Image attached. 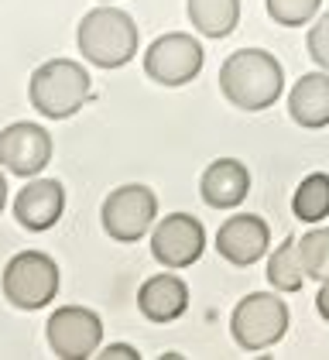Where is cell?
<instances>
[{
    "label": "cell",
    "instance_id": "9c48e42d",
    "mask_svg": "<svg viewBox=\"0 0 329 360\" xmlns=\"http://www.w3.org/2000/svg\"><path fill=\"white\" fill-rule=\"evenodd\" d=\"M202 250H206V226L189 213H168L151 230V257L162 268L182 271L202 257Z\"/></svg>",
    "mask_w": 329,
    "mask_h": 360
},
{
    "label": "cell",
    "instance_id": "9a60e30c",
    "mask_svg": "<svg viewBox=\"0 0 329 360\" xmlns=\"http://www.w3.org/2000/svg\"><path fill=\"white\" fill-rule=\"evenodd\" d=\"M288 113L292 120L305 131H319L329 124V76L323 72H309L288 93Z\"/></svg>",
    "mask_w": 329,
    "mask_h": 360
},
{
    "label": "cell",
    "instance_id": "8fae6325",
    "mask_svg": "<svg viewBox=\"0 0 329 360\" xmlns=\"http://www.w3.org/2000/svg\"><path fill=\"white\" fill-rule=\"evenodd\" d=\"M271 248V226L254 217V213H240V217H226L217 230V254L233 264V268H250L257 264Z\"/></svg>",
    "mask_w": 329,
    "mask_h": 360
},
{
    "label": "cell",
    "instance_id": "e0dca14e",
    "mask_svg": "<svg viewBox=\"0 0 329 360\" xmlns=\"http://www.w3.org/2000/svg\"><path fill=\"white\" fill-rule=\"evenodd\" d=\"M268 281H271L274 292H285V295H292V292H302V285H305V264H302V254H299V240L295 237H285L278 248H274L271 261H268Z\"/></svg>",
    "mask_w": 329,
    "mask_h": 360
},
{
    "label": "cell",
    "instance_id": "ac0fdd59",
    "mask_svg": "<svg viewBox=\"0 0 329 360\" xmlns=\"http://www.w3.org/2000/svg\"><path fill=\"white\" fill-rule=\"evenodd\" d=\"M292 213L302 223H319L329 217V175L326 172H312L299 182V189L292 195Z\"/></svg>",
    "mask_w": 329,
    "mask_h": 360
},
{
    "label": "cell",
    "instance_id": "8992f818",
    "mask_svg": "<svg viewBox=\"0 0 329 360\" xmlns=\"http://www.w3.org/2000/svg\"><path fill=\"white\" fill-rule=\"evenodd\" d=\"M155 220H158V195L141 182L117 186L100 206V223L117 244H137L155 230Z\"/></svg>",
    "mask_w": 329,
    "mask_h": 360
},
{
    "label": "cell",
    "instance_id": "52a82bcc",
    "mask_svg": "<svg viewBox=\"0 0 329 360\" xmlns=\"http://www.w3.org/2000/svg\"><path fill=\"white\" fill-rule=\"evenodd\" d=\"M202 62H206V52L202 45L186 34V31H168L162 38H155L144 52V72L148 79L158 86H186L192 83L199 72H202Z\"/></svg>",
    "mask_w": 329,
    "mask_h": 360
},
{
    "label": "cell",
    "instance_id": "44dd1931",
    "mask_svg": "<svg viewBox=\"0 0 329 360\" xmlns=\"http://www.w3.org/2000/svg\"><path fill=\"white\" fill-rule=\"evenodd\" d=\"M305 49H309L312 62L329 72V11L309 28V34H305Z\"/></svg>",
    "mask_w": 329,
    "mask_h": 360
},
{
    "label": "cell",
    "instance_id": "6da1fadb",
    "mask_svg": "<svg viewBox=\"0 0 329 360\" xmlns=\"http://www.w3.org/2000/svg\"><path fill=\"white\" fill-rule=\"evenodd\" d=\"M219 93L237 110L261 113L285 93V69L264 49H240L219 65Z\"/></svg>",
    "mask_w": 329,
    "mask_h": 360
},
{
    "label": "cell",
    "instance_id": "5bb4252c",
    "mask_svg": "<svg viewBox=\"0 0 329 360\" xmlns=\"http://www.w3.org/2000/svg\"><path fill=\"white\" fill-rule=\"evenodd\" d=\"M199 195L209 210H237L250 195V172L237 158H217L199 179Z\"/></svg>",
    "mask_w": 329,
    "mask_h": 360
},
{
    "label": "cell",
    "instance_id": "2e32d148",
    "mask_svg": "<svg viewBox=\"0 0 329 360\" xmlns=\"http://www.w3.org/2000/svg\"><path fill=\"white\" fill-rule=\"evenodd\" d=\"M186 14L202 38H226L240 25V0H186Z\"/></svg>",
    "mask_w": 329,
    "mask_h": 360
},
{
    "label": "cell",
    "instance_id": "d6986e66",
    "mask_svg": "<svg viewBox=\"0 0 329 360\" xmlns=\"http://www.w3.org/2000/svg\"><path fill=\"white\" fill-rule=\"evenodd\" d=\"M299 254L305 264V275L316 281L329 278V226L323 230H309L305 237H299Z\"/></svg>",
    "mask_w": 329,
    "mask_h": 360
},
{
    "label": "cell",
    "instance_id": "d4e9b609",
    "mask_svg": "<svg viewBox=\"0 0 329 360\" xmlns=\"http://www.w3.org/2000/svg\"><path fill=\"white\" fill-rule=\"evenodd\" d=\"M100 4H113V0H100Z\"/></svg>",
    "mask_w": 329,
    "mask_h": 360
},
{
    "label": "cell",
    "instance_id": "3957f363",
    "mask_svg": "<svg viewBox=\"0 0 329 360\" xmlns=\"http://www.w3.org/2000/svg\"><path fill=\"white\" fill-rule=\"evenodd\" d=\"M89 72L72 58H49L27 79V100L45 120H69L89 100Z\"/></svg>",
    "mask_w": 329,
    "mask_h": 360
},
{
    "label": "cell",
    "instance_id": "277c9868",
    "mask_svg": "<svg viewBox=\"0 0 329 360\" xmlns=\"http://www.w3.org/2000/svg\"><path fill=\"white\" fill-rule=\"evenodd\" d=\"M0 292L14 309L38 312L58 295V264L41 250H21L4 264Z\"/></svg>",
    "mask_w": 329,
    "mask_h": 360
},
{
    "label": "cell",
    "instance_id": "30bf717a",
    "mask_svg": "<svg viewBox=\"0 0 329 360\" xmlns=\"http://www.w3.org/2000/svg\"><path fill=\"white\" fill-rule=\"evenodd\" d=\"M52 134L41 124L18 120L0 131V165L18 179H34L52 162Z\"/></svg>",
    "mask_w": 329,
    "mask_h": 360
},
{
    "label": "cell",
    "instance_id": "7c38bea8",
    "mask_svg": "<svg viewBox=\"0 0 329 360\" xmlns=\"http://www.w3.org/2000/svg\"><path fill=\"white\" fill-rule=\"evenodd\" d=\"M65 213V189L55 179H31L21 193L14 195V220L27 233H45Z\"/></svg>",
    "mask_w": 329,
    "mask_h": 360
},
{
    "label": "cell",
    "instance_id": "7402d4cb",
    "mask_svg": "<svg viewBox=\"0 0 329 360\" xmlns=\"http://www.w3.org/2000/svg\"><path fill=\"white\" fill-rule=\"evenodd\" d=\"M96 357L100 360H137L141 354H137V347H131V343H107Z\"/></svg>",
    "mask_w": 329,
    "mask_h": 360
},
{
    "label": "cell",
    "instance_id": "603a6c76",
    "mask_svg": "<svg viewBox=\"0 0 329 360\" xmlns=\"http://www.w3.org/2000/svg\"><path fill=\"white\" fill-rule=\"evenodd\" d=\"M316 309H319V316L329 323V278L323 281V288H319V295H316Z\"/></svg>",
    "mask_w": 329,
    "mask_h": 360
},
{
    "label": "cell",
    "instance_id": "7a4b0ae2",
    "mask_svg": "<svg viewBox=\"0 0 329 360\" xmlns=\"http://www.w3.org/2000/svg\"><path fill=\"white\" fill-rule=\"evenodd\" d=\"M137 45H141V34H137L134 18L110 4H100L89 14H82L76 28V49L96 69H124L137 56Z\"/></svg>",
    "mask_w": 329,
    "mask_h": 360
},
{
    "label": "cell",
    "instance_id": "cb8c5ba5",
    "mask_svg": "<svg viewBox=\"0 0 329 360\" xmlns=\"http://www.w3.org/2000/svg\"><path fill=\"white\" fill-rule=\"evenodd\" d=\"M4 206H7V179L0 175V213H4Z\"/></svg>",
    "mask_w": 329,
    "mask_h": 360
},
{
    "label": "cell",
    "instance_id": "ffe728a7",
    "mask_svg": "<svg viewBox=\"0 0 329 360\" xmlns=\"http://www.w3.org/2000/svg\"><path fill=\"white\" fill-rule=\"evenodd\" d=\"M268 7V18L281 28H302V25H312V18L319 14L323 0H264Z\"/></svg>",
    "mask_w": 329,
    "mask_h": 360
},
{
    "label": "cell",
    "instance_id": "4fadbf2b",
    "mask_svg": "<svg viewBox=\"0 0 329 360\" xmlns=\"http://www.w3.org/2000/svg\"><path fill=\"white\" fill-rule=\"evenodd\" d=\"M189 309V285L179 275H172V268L162 275H151L137 288V312L148 323H175L182 319Z\"/></svg>",
    "mask_w": 329,
    "mask_h": 360
},
{
    "label": "cell",
    "instance_id": "5b68a950",
    "mask_svg": "<svg viewBox=\"0 0 329 360\" xmlns=\"http://www.w3.org/2000/svg\"><path fill=\"white\" fill-rule=\"evenodd\" d=\"M288 305L271 292H250L233 305L230 316V336L244 354H257L274 347L288 333Z\"/></svg>",
    "mask_w": 329,
    "mask_h": 360
},
{
    "label": "cell",
    "instance_id": "ba28073f",
    "mask_svg": "<svg viewBox=\"0 0 329 360\" xmlns=\"http://www.w3.org/2000/svg\"><path fill=\"white\" fill-rule=\"evenodd\" d=\"M45 340L58 360L96 357L103 343V319L86 305H62L45 323Z\"/></svg>",
    "mask_w": 329,
    "mask_h": 360
}]
</instances>
